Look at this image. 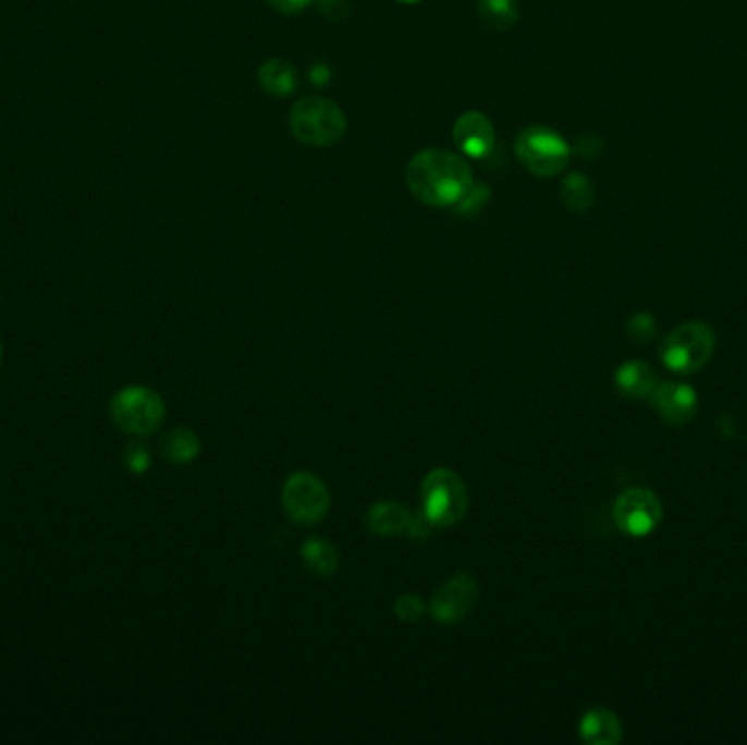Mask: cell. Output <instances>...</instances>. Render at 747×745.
Masks as SVG:
<instances>
[{
	"label": "cell",
	"mask_w": 747,
	"mask_h": 745,
	"mask_svg": "<svg viewBox=\"0 0 747 745\" xmlns=\"http://www.w3.org/2000/svg\"><path fill=\"white\" fill-rule=\"evenodd\" d=\"M409 193L433 208L455 206L473 186V169L466 158L446 149H425L407 164Z\"/></svg>",
	"instance_id": "1"
},
{
	"label": "cell",
	"mask_w": 747,
	"mask_h": 745,
	"mask_svg": "<svg viewBox=\"0 0 747 745\" xmlns=\"http://www.w3.org/2000/svg\"><path fill=\"white\" fill-rule=\"evenodd\" d=\"M0 358H3V345H0Z\"/></svg>",
	"instance_id": "27"
},
{
	"label": "cell",
	"mask_w": 747,
	"mask_h": 745,
	"mask_svg": "<svg viewBox=\"0 0 747 745\" xmlns=\"http://www.w3.org/2000/svg\"><path fill=\"white\" fill-rule=\"evenodd\" d=\"M627 337L632 339V341H636V343H647V341H651L653 339V334H656V323H653V319L649 317V315H645V313H640V315H634L629 321H627Z\"/></svg>",
	"instance_id": "21"
},
{
	"label": "cell",
	"mask_w": 747,
	"mask_h": 745,
	"mask_svg": "<svg viewBox=\"0 0 747 745\" xmlns=\"http://www.w3.org/2000/svg\"><path fill=\"white\" fill-rule=\"evenodd\" d=\"M477 14H479L481 25H486L492 32L512 29L518 21L514 0H479Z\"/></svg>",
	"instance_id": "18"
},
{
	"label": "cell",
	"mask_w": 747,
	"mask_h": 745,
	"mask_svg": "<svg viewBox=\"0 0 747 745\" xmlns=\"http://www.w3.org/2000/svg\"><path fill=\"white\" fill-rule=\"evenodd\" d=\"M289 125L293 136L308 147H332L347 132L341 108L321 97L299 99L289 114Z\"/></svg>",
	"instance_id": "3"
},
{
	"label": "cell",
	"mask_w": 747,
	"mask_h": 745,
	"mask_svg": "<svg viewBox=\"0 0 747 745\" xmlns=\"http://www.w3.org/2000/svg\"><path fill=\"white\" fill-rule=\"evenodd\" d=\"M258 82L267 95L286 97V95H293L297 90L299 75L291 62L273 58L258 69Z\"/></svg>",
	"instance_id": "15"
},
{
	"label": "cell",
	"mask_w": 747,
	"mask_h": 745,
	"mask_svg": "<svg viewBox=\"0 0 747 745\" xmlns=\"http://www.w3.org/2000/svg\"><path fill=\"white\" fill-rule=\"evenodd\" d=\"M302 560L315 575H321V577H330L339 569L336 549L328 540H321V538H308L302 545Z\"/></svg>",
	"instance_id": "17"
},
{
	"label": "cell",
	"mask_w": 747,
	"mask_h": 745,
	"mask_svg": "<svg viewBox=\"0 0 747 745\" xmlns=\"http://www.w3.org/2000/svg\"><path fill=\"white\" fill-rule=\"evenodd\" d=\"M401 3H418V0H401Z\"/></svg>",
	"instance_id": "26"
},
{
	"label": "cell",
	"mask_w": 747,
	"mask_h": 745,
	"mask_svg": "<svg viewBox=\"0 0 747 745\" xmlns=\"http://www.w3.org/2000/svg\"><path fill=\"white\" fill-rule=\"evenodd\" d=\"M490 195V188L486 186H470V191L455 204L457 206V212H477V208H481V204L488 199Z\"/></svg>",
	"instance_id": "23"
},
{
	"label": "cell",
	"mask_w": 747,
	"mask_h": 745,
	"mask_svg": "<svg viewBox=\"0 0 747 745\" xmlns=\"http://www.w3.org/2000/svg\"><path fill=\"white\" fill-rule=\"evenodd\" d=\"M282 508L297 525H317L330 510V492L313 473H293L282 486Z\"/></svg>",
	"instance_id": "7"
},
{
	"label": "cell",
	"mask_w": 747,
	"mask_h": 745,
	"mask_svg": "<svg viewBox=\"0 0 747 745\" xmlns=\"http://www.w3.org/2000/svg\"><path fill=\"white\" fill-rule=\"evenodd\" d=\"M592 199H595V191L586 175L573 173L562 182V201L568 210L581 215L592 206Z\"/></svg>",
	"instance_id": "19"
},
{
	"label": "cell",
	"mask_w": 747,
	"mask_h": 745,
	"mask_svg": "<svg viewBox=\"0 0 747 745\" xmlns=\"http://www.w3.org/2000/svg\"><path fill=\"white\" fill-rule=\"evenodd\" d=\"M319 12L332 23H343L350 14V5L347 0H319Z\"/></svg>",
	"instance_id": "24"
},
{
	"label": "cell",
	"mask_w": 747,
	"mask_h": 745,
	"mask_svg": "<svg viewBox=\"0 0 747 745\" xmlns=\"http://www.w3.org/2000/svg\"><path fill=\"white\" fill-rule=\"evenodd\" d=\"M423 516L433 527H453L464 521L468 512V488L462 475L451 468L431 471L420 488Z\"/></svg>",
	"instance_id": "2"
},
{
	"label": "cell",
	"mask_w": 747,
	"mask_h": 745,
	"mask_svg": "<svg viewBox=\"0 0 747 745\" xmlns=\"http://www.w3.org/2000/svg\"><path fill=\"white\" fill-rule=\"evenodd\" d=\"M164 401L149 388L132 386L121 390L110 405L112 420L132 436H151L164 423Z\"/></svg>",
	"instance_id": "5"
},
{
	"label": "cell",
	"mask_w": 747,
	"mask_h": 745,
	"mask_svg": "<svg viewBox=\"0 0 747 745\" xmlns=\"http://www.w3.org/2000/svg\"><path fill=\"white\" fill-rule=\"evenodd\" d=\"M662 514L660 499L647 488L625 490L612 510L619 529L634 538H645L656 532V527L662 523Z\"/></svg>",
	"instance_id": "8"
},
{
	"label": "cell",
	"mask_w": 747,
	"mask_h": 745,
	"mask_svg": "<svg viewBox=\"0 0 747 745\" xmlns=\"http://www.w3.org/2000/svg\"><path fill=\"white\" fill-rule=\"evenodd\" d=\"M714 352V332L703 321H686L673 328L660 347L664 365L677 375H695Z\"/></svg>",
	"instance_id": "4"
},
{
	"label": "cell",
	"mask_w": 747,
	"mask_h": 745,
	"mask_svg": "<svg viewBox=\"0 0 747 745\" xmlns=\"http://www.w3.org/2000/svg\"><path fill=\"white\" fill-rule=\"evenodd\" d=\"M614 383L619 388V392L632 401H651L658 383V375L651 365H647L645 361H627L623 363L616 375H614Z\"/></svg>",
	"instance_id": "12"
},
{
	"label": "cell",
	"mask_w": 747,
	"mask_h": 745,
	"mask_svg": "<svg viewBox=\"0 0 747 745\" xmlns=\"http://www.w3.org/2000/svg\"><path fill=\"white\" fill-rule=\"evenodd\" d=\"M160 453L171 464H188L201 453V440L186 427L171 429L160 440Z\"/></svg>",
	"instance_id": "16"
},
{
	"label": "cell",
	"mask_w": 747,
	"mask_h": 745,
	"mask_svg": "<svg viewBox=\"0 0 747 745\" xmlns=\"http://www.w3.org/2000/svg\"><path fill=\"white\" fill-rule=\"evenodd\" d=\"M453 138L468 158H486L497 141L492 121L481 112H466L457 119Z\"/></svg>",
	"instance_id": "11"
},
{
	"label": "cell",
	"mask_w": 747,
	"mask_h": 745,
	"mask_svg": "<svg viewBox=\"0 0 747 745\" xmlns=\"http://www.w3.org/2000/svg\"><path fill=\"white\" fill-rule=\"evenodd\" d=\"M412 518H414V514L403 503L379 501V503H373L367 510L365 523H367V529L371 534L383 536V538H392V536L405 534L409 529V525H412Z\"/></svg>",
	"instance_id": "13"
},
{
	"label": "cell",
	"mask_w": 747,
	"mask_h": 745,
	"mask_svg": "<svg viewBox=\"0 0 747 745\" xmlns=\"http://www.w3.org/2000/svg\"><path fill=\"white\" fill-rule=\"evenodd\" d=\"M658 416L673 427H682L693 420L697 412V394L686 383H660L651 396Z\"/></svg>",
	"instance_id": "10"
},
{
	"label": "cell",
	"mask_w": 747,
	"mask_h": 745,
	"mask_svg": "<svg viewBox=\"0 0 747 745\" xmlns=\"http://www.w3.org/2000/svg\"><path fill=\"white\" fill-rule=\"evenodd\" d=\"M621 721L608 708H590L579 719V736L590 745H614L621 741Z\"/></svg>",
	"instance_id": "14"
},
{
	"label": "cell",
	"mask_w": 747,
	"mask_h": 745,
	"mask_svg": "<svg viewBox=\"0 0 747 745\" xmlns=\"http://www.w3.org/2000/svg\"><path fill=\"white\" fill-rule=\"evenodd\" d=\"M313 0H267V5L280 14H297L308 8Z\"/></svg>",
	"instance_id": "25"
},
{
	"label": "cell",
	"mask_w": 747,
	"mask_h": 745,
	"mask_svg": "<svg viewBox=\"0 0 747 745\" xmlns=\"http://www.w3.org/2000/svg\"><path fill=\"white\" fill-rule=\"evenodd\" d=\"M123 460H125V466H127L134 475H143V473H147L149 466H151V455H149V451H147L143 444H132V447H127Z\"/></svg>",
	"instance_id": "22"
},
{
	"label": "cell",
	"mask_w": 747,
	"mask_h": 745,
	"mask_svg": "<svg viewBox=\"0 0 747 745\" xmlns=\"http://www.w3.org/2000/svg\"><path fill=\"white\" fill-rule=\"evenodd\" d=\"M394 614L403 621V623H416L423 619L425 614V601L416 595H401L394 601Z\"/></svg>",
	"instance_id": "20"
},
{
	"label": "cell",
	"mask_w": 747,
	"mask_h": 745,
	"mask_svg": "<svg viewBox=\"0 0 747 745\" xmlns=\"http://www.w3.org/2000/svg\"><path fill=\"white\" fill-rule=\"evenodd\" d=\"M479 597V584L468 571L449 577L431 599V614L436 621L453 625L468 616Z\"/></svg>",
	"instance_id": "9"
},
{
	"label": "cell",
	"mask_w": 747,
	"mask_h": 745,
	"mask_svg": "<svg viewBox=\"0 0 747 745\" xmlns=\"http://www.w3.org/2000/svg\"><path fill=\"white\" fill-rule=\"evenodd\" d=\"M514 149L521 164L538 178H553L562 173L571 156V149L564 143V138L540 125L521 132Z\"/></svg>",
	"instance_id": "6"
}]
</instances>
